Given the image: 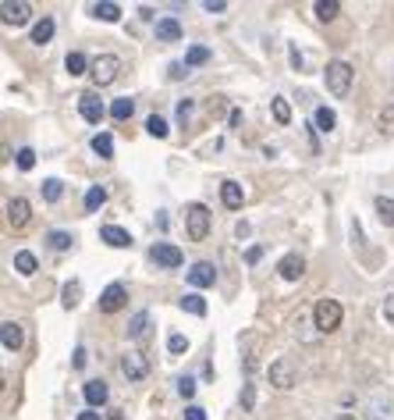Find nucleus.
I'll use <instances>...</instances> for the list:
<instances>
[{"label":"nucleus","mask_w":394,"mask_h":420,"mask_svg":"<svg viewBox=\"0 0 394 420\" xmlns=\"http://www.w3.org/2000/svg\"><path fill=\"white\" fill-rule=\"evenodd\" d=\"M351 79H355V72H351V65H348V61H330V65L323 68V82H327L330 96H337V100H344V96H348Z\"/></svg>","instance_id":"nucleus-1"},{"label":"nucleus","mask_w":394,"mask_h":420,"mask_svg":"<svg viewBox=\"0 0 394 420\" xmlns=\"http://www.w3.org/2000/svg\"><path fill=\"white\" fill-rule=\"evenodd\" d=\"M341 321H344V310H341V303H337V299H316V306H313V324H316V331H320V335L337 331V328H341Z\"/></svg>","instance_id":"nucleus-2"},{"label":"nucleus","mask_w":394,"mask_h":420,"mask_svg":"<svg viewBox=\"0 0 394 420\" xmlns=\"http://www.w3.org/2000/svg\"><path fill=\"white\" fill-rule=\"evenodd\" d=\"M185 232L192 243H203L210 236V210L203 203H188L185 206Z\"/></svg>","instance_id":"nucleus-3"},{"label":"nucleus","mask_w":394,"mask_h":420,"mask_svg":"<svg viewBox=\"0 0 394 420\" xmlns=\"http://www.w3.org/2000/svg\"><path fill=\"white\" fill-rule=\"evenodd\" d=\"M89 75H93V86H96V89L111 86V82L121 75V57H118V54H100V57L93 61Z\"/></svg>","instance_id":"nucleus-4"},{"label":"nucleus","mask_w":394,"mask_h":420,"mask_svg":"<svg viewBox=\"0 0 394 420\" xmlns=\"http://www.w3.org/2000/svg\"><path fill=\"white\" fill-rule=\"evenodd\" d=\"M270 385L281 388V392H291V388L298 385V367H295V360L277 356V360L270 363Z\"/></svg>","instance_id":"nucleus-5"},{"label":"nucleus","mask_w":394,"mask_h":420,"mask_svg":"<svg viewBox=\"0 0 394 420\" xmlns=\"http://www.w3.org/2000/svg\"><path fill=\"white\" fill-rule=\"evenodd\" d=\"M121 374H125L128 381H146V377H150V360H146L139 349H128V353L121 356Z\"/></svg>","instance_id":"nucleus-6"},{"label":"nucleus","mask_w":394,"mask_h":420,"mask_svg":"<svg viewBox=\"0 0 394 420\" xmlns=\"http://www.w3.org/2000/svg\"><path fill=\"white\" fill-rule=\"evenodd\" d=\"M0 15H4V26H26L33 18V4H26V0H4Z\"/></svg>","instance_id":"nucleus-7"},{"label":"nucleus","mask_w":394,"mask_h":420,"mask_svg":"<svg viewBox=\"0 0 394 420\" xmlns=\"http://www.w3.org/2000/svg\"><path fill=\"white\" fill-rule=\"evenodd\" d=\"M125 303H128V289H125L121 282H114V285H107L103 296H100V314H118Z\"/></svg>","instance_id":"nucleus-8"},{"label":"nucleus","mask_w":394,"mask_h":420,"mask_svg":"<svg viewBox=\"0 0 394 420\" xmlns=\"http://www.w3.org/2000/svg\"><path fill=\"white\" fill-rule=\"evenodd\" d=\"M150 257H153L160 267H181V264H185V253H181L174 243H157V246L150 250Z\"/></svg>","instance_id":"nucleus-9"},{"label":"nucleus","mask_w":394,"mask_h":420,"mask_svg":"<svg viewBox=\"0 0 394 420\" xmlns=\"http://www.w3.org/2000/svg\"><path fill=\"white\" fill-rule=\"evenodd\" d=\"M29 218H33V206H29V199H26V196L8 199V225H11V228H26V225H29Z\"/></svg>","instance_id":"nucleus-10"},{"label":"nucleus","mask_w":394,"mask_h":420,"mask_svg":"<svg viewBox=\"0 0 394 420\" xmlns=\"http://www.w3.org/2000/svg\"><path fill=\"white\" fill-rule=\"evenodd\" d=\"M79 114H82L89 125H100L107 111H103V104H100L96 93H82V96H79Z\"/></svg>","instance_id":"nucleus-11"},{"label":"nucleus","mask_w":394,"mask_h":420,"mask_svg":"<svg viewBox=\"0 0 394 420\" xmlns=\"http://www.w3.org/2000/svg\"><path fill=\"white\" fill-rule=\"evenodd\" d=\"M277 275H281L284 282H298V278L305 275V260H302L298 253H284V257L277 260Z\"/></svg>","instance_id":"nucleus-12"},{"label":"nucleus","mask_w":394,"mask_h":420,"mask_svg":"<svg viewBox=\"0 0 394 420\" xmlns=\"http://www.w3.org/2000/svg\"><path fill=\"white\" fill-rule=\"evenodd\" d=\"M0 338H4V349L8 353H18L22 342H26V331H22L18 321H4V324H0Z\"/></svg>","instance_id":"nucleus-13"},{"label":"nucleus","mask_w":394,"mask_h":420,"mask_svg":"<svg viewBox=\"0 0 394 420\" xmlns=\"http://www.w3.org/2000/svg\"><path fill=\"white\" fill-rule=\"evenodd\" d=\"M213 282H217V271H213V264H206V260L192 264V271H188V285H196V289H210Z\"/></svg>","instance_id":"nucleus-14"},{"label":"nucleus","mask_w":394,"mask_h":420,"mask_svg":"<svg viewBox=\"0 0 394 420\" xmlns=\"http://www.w3.org/2000/svg\"><path fill=\"white\" fill-rule=\"evenodd\" d=\"M100 239H103L107 246H114V250H128V246H132V236H128L125 228H118V225H103V228H100Z\"/></svg>","instance_id":"nucleus-15"},{"label":"nucleus","mask_w":394,"mask_h":420,"mask_svg":"<svg viewBox=\"0 0 394 420\" xmlns=\"http://www.w3.org/2000/svg\"><path fill=\"white\" fill-rule=\"evenodd\" d=\"M82 395H86L89 406H103V402L111 399V388H107V381L100 377V381H86V385H82Z\"/></svg>","instance_id":"nucleus-16"},{"label":"nucleus","mask_w":394,"mask_h":420,"mask_svg":"<svg viewBox=\"0 0 394 420\" xmlns=\"http://www.w3.org/2000/svg\"><path fill=\"white\" fill-rule=\"evenodd\" d=\"M157 40L160 43H178L181 40V22L178 18H160L157 22Z\"/></svg>","instance_id":"nucleus-17"},{"label":"nucleus","mask_w":394,"mask_h":420,"mask_svg":"<svg viewBox=\"0 0 394 420\" xmlns=\"http://www.w3.org/2000/svg\"><path fill=\"white\" fill-rule=\"evenodd\" d=\"M220 199H224V206H227V210H242L245 192H242V185H238V182H224V185H220Z\"/></svg>","instance_id":"nucleus-18"},{"label":"nucleus","mask_w":394,"mask_h":420,"mask_svg":"<svg viewBox=\"0 0 394 420\" xmlns=\"http://www.w3.org/2000/svg\"><path fill=\"white\" fill-rule=\"evenodd\" d=\"M50 36H54V18H50V15H43V18L33 26V43H36V47H43V43H50Z\"/></svg>","instance_id":"nucleus-19"},{"label":"nucleus","mask_w":394,"mask_h":420,"mask_svg":"<svg viewBox=\"0 0 394 420\" xmlns=\"http://www.w3.org/2000/svg\"><path fill=\"white\" fill-rule=\"evenodd\" d=\"M64 68H68V75H72V79H79V75H86V72L93 68V65L86 61V54H79V50H72V54L64 57Z\"/></svg>","instance_id":"nucleus-20"},{"label":"nucleus","mask_w":394,"mask_h":420,"mask_svg":"<svg viewBox=\"0 0 394 420\" xmlns=\"http://www.w3.org/2000/svg\"><path fill=\"white\" fill-rule=\"evenodd\" d=\"M376 218H380V225H387V228H394V199L390 196H376Z\"/></svg>","instance_id":"nucleus-21"},{"label":"nucleus","mask_w":394,"mask_h":420,"mask_svg":"<svg viewBox=\"0 0 394 420\" xmlns=\"http://www.w3.org/2000/svg\"><path fill=\"white\" fill-rule=\"evenodd\" d=\"M313 121H316V132H334V128H337V114H334L330 107H316Z\"/></svg>","instance_id":"nucleus-22"},{"label":"nucleus","mask_w":394,"mask_h":420,"mask_svg":"<svg viewBox=\"0 0 394 420\" xmlns=\"http://www.w3.org/2000/svg\"><path fill=\"white\" fill-rule=\"evenodd\" d=\"M36 267H40V264H36V257H33L29 250H18V253H15V271H18V275L33 278V275H36Z\"/></svg>","instance_id":"nucleus-23"},{"label":"nucleus","mask_w":394,"mask_h":420,"mask_svg":"<svg viewBox=\"0 0 394 420\" xmlns=\"http://www.w3.org/2000/svg\"><path fill=\"white\" fill-rule=\"evenodd\" d=\"M376 132L380 136H394V100L383 104V111L376 114Z\"/></svg>","instance_id":"nucleus-24"},{"label":"nucleus","mask_w":394,"mask_h":420,"mask_svg":"<svg viewBox=\"0 0 394 420\" xmlns=\"http://www.w3.org/2000/svg\"><path fill=\"white\" fill-rule=\"evenodd\" d=\"M313 11H316V18H320V22H330V18H337L341 4H337V0H316Z\"/></svg>","instance_id":"nucleus-25"},{"label":"nucleus","mask_w":394,"mask_h":420,"mask_svg":"<svg viewBox=\"0 0 394 420\" xmlns=\"http://www.w3.org/2000/svg\"><path fill=\"white\" fill-rule=\"evenodd\" d=\"M132 111H135V100H128V96H121V100L111 104V118H114V121H128Z\"/></svg>","instance_id":"nucleus-26"},{"label":"nucleus","mask_w":394,"mask_h":420,"mask_svg":"<svg viewBox=\"0 0 394 420\" xmlns=\"http://www.w3.org/2000/svg\"><path fill=\"white\" fill-rule=\"evenodd\" d=\"M181 310H188L196 317H206V299L199 292H188V296H181Z\"/></svg>","instance_id":"nucleus-27"},{"label":"nucleus","mask_w":394,"mask_h":420,"mask_svg":"<svg viewBox=\"0 0 394 420\" xmlns=\"http://www.w3.org/2000/svg\"><path fill=\"white\" fill-rule=\"evenodd\" d=\"M93 15H96L100 22H118V18H121V8L111 4V0H103V4H93Z\"/></svg>","instance_id":"nucleus-28"},{"label":"nucleus","mask_w":394,"mask_h":420,"mask_svg":"<svg viewBox=\"0 0 394 420\" xmlns=\"http://www.w3.org/2000/svg\"><path fill=\"white\" fill-rule=\"evenodd\" d=\"M103 203H107V189H103V185H93V189L86 192V210H89V214H96Z\"/></svg>","instance_id":"nucleus-29"},{"label":"nucleus","mask_w":394,"mask_h":420,"mask_svg":"<svg viewBox=\"0 0 394 420\" xmlns=\"http://www.w3.org/2000/svg\"><path fill=\"white\" fill-rule=\"evenodd\" d=\"M93 150H96L103 160H111V157H114V139H111L107 132H96V136H93Z\"/></svg>","instance_id":"nucleus-30"},{"label":"nucleus","mask_w":394,"mask_h":420,"mask_svg":"<svg viewBox=\"0 0 394 420\" xmlns=\"http://www.w3.org/2000/svg\"><path fill=\"white\" fill-rule=\"evenodd\" d=\"M47 243H50V250H57V253H64V250H72V243H75V236H72V232H47Z\"/></svg>","instance_id":"nucleus-31"},{"label":"nucleus","mask_w":394,"mask_h":420,"mask_svg":"<svg viewBox=\"0 0 394 420\" xmlns=\"http://www.w3.org/2000/svg\"><path fill=\"white\" fill-rule=\"evenodd\" d=\"M79 299H82V282H68V285L61 289V303L72 310V306H79Z\"/></svg>","instance_id":"nucleus-32"},{"label":"nucleus","mask_w":394,"mask_h":420,"mask_svg":"<svg viewBox=\"0 0 394 420\" xmlns=\"http://www.w3.org/2000/svg\"><path fill=\"white\" fill-rule=\"evenodd\" d=\"M146 328H150V314H146V310H139V314L128 321V338H142V335H146Z\"/></svg>","instance_id":"nucleus-33"},{"label":"nucleus","mask_w":394,"mask_h":420,"mask_svg":"<svg viewBox=\"0 0 394 420\" xmlns=\"http://www.w3.org/2000/svg\"><path fill=\"white\" fill-rule=\"evenodd\" d=\"M146 132H150L153 139H167L171 128H167V121H164L160 114H150V118H146Z\"/></svg>","instance_id":"nucleus-34"},{"label":"nucleus","mask_w":394,"mask_h":420,"mask_svg":"<svg viewBox=\"0 0 394 420\" xmlns=\"http://www.w3.org/2000/svg\"><path fill=\"white\" fill-rule=\"evenodd\" d=\"M206 61H210V50H206V47H188L185 68H196V65H206Z\"/></svg>","instance_id":"nucleus-35"},{"label":"nucleus","mask_w":394,"mask_h":420,"mask_svg":"<svg viewBox=\"0 0 394 420\" xmlns=\"http://www.w3.org/2000/svg\"><path fill=\"white\" fill-rule=\"evenodd\" d=\"M40 189H43V199H47V203H57V199H61V192H64V185H61L57 178H47Z\"/></svg>","instance_id":"nucleus-36"},{"label":"nucleus","mask_w":394,"mask_h":420,"mask_svg":"<svg viewBox=\"0 0 394 420\" xmlns=\"http://www.w3.org/2000/svg\"><path fill=\"white\" fill-rule=\"evenodd\" d=\"M274 118H277V125H288L291 121V107H288L284 96H274Z\"/></svg>","instance_id":"nucleus-37"},{"label":"nucleus","mask_w":394,"mask_h":420,"mask_svg":"<svg viewBox=\"0 0 394 420\" xmlns=\"http://www.w3.org/2000/svg\"><path fill=\"white\" fill-rule=\"evenodd\" d=\"M15 160H18V167H22V171H33V167H36V150L22 146V150L15 153Z\"/></svg>","instance_id":"nucleus-38"},{"label":"nucleus","mask_w":394,"mask_h":420,"mask_svg":"<svg viewBox=\"0 0 394 420\" xmlns=\"http://www.w3.org/2000/svg\"><path fill=\"white\" fill-rule=\"evenodd\" d=\"M167 349H171L174 356H181V353L188 349V338H185V335H171V338H167Z\"/></svg>","instance_id":"nucleus-39"},{"label":"nucleus","mask_w":394,"mask_h":420,"mask_svg":"<svg viewBox=\"0 0 394 420\" xmlns=\"http://www.w3.org/2000/svg\"><path fill=\"white\" fill-rule=\"evenodd\" d=\"M380 314H383V321L394 328V292H390V296H383V303H380Z\"/></svg>","instance_id":"nucleus-40"},{"label":"nucleus","mask_w":394,"mask_h":420,"mask_svg":"<svg viewBox=\"0 0 394 420\" xmlns=\"http://www.w3.org/2000/svg\"><path fill=\"white\" fill-rule=\"evenodd\" d=\"M178 395L181 399H192L196 395V381L192 377H178Z\"/></svg>","instance_id":"nucleus-41"},{"label":"nucleus","mask_w":394,"mask_h":420,"mask_svg":"<svg viewBox=\"0 0 394 420\" xmlns=\"http://www.w3.org/2000/svg\"><path fill=\"white\" fill-rule=\"evenodd\" d=\"M256 406V385H245L242 388V409H252Z\"/></svg>","instance_id":"nucleus-42"},{"label":"nucleus","mask_w":394,"mask_h":420,"mask_svg":"<svg viewBox=\"0 0 394 420\" xmlns=\"http://www.w3.org/2000/svg\"><path fill=\"white\" fill-rule=\"evenodd\" d=\"M259 257H263V246H249L245 250V264H259Z\"/></svg>","instance_id":"nucleus-43"},{"label":"nucleus","mask_w":394,"mask_h":420,"mask_svg":"<svg viewBox=\"0 0 394 420\" xmlns=\"http://www.w3.org/2000/svg\"><path fill=\"white\" fill-rule=\"evenodd\" d=\"M185 420H206V409L203 406H188L185 409Z\"/></svg>","instance_id":"nucleus-44"},{"label":"nucleus","mask_w":394,"mask_h":420,"mask_svg":"<svg viewBox=\"0 0 394 420\" xmlns=\"http://www.w3.org/2000/svg\"><path fill=\"white\" fill-rule=\"evenodd\" d=\"M188 114H192V100H178V118L185 121Z\"/></svg>","instance_id":"nucleus-45"},{"label":"nucleus","mask_w":394,"mask_h":420,"mask_svg":"<svg viewBox=\"0 0 394 420\" xmlns=\"http://www.w3.org/2000/svg\"><path fill=\"white\" fill-rule=\"evenodd\" d=\"M203 8H206V11H224L227 4H224V0H206V4H203Z\"/></svg>","instance_id":"nucleus-46"},{"label":"nucleus","mask_w":394,"mask_h":420,"mask_svg":"<svg viewBox=\"0 0 394 420\" xmlns=\"http://www.w3.org/2000/svg\"><path fill=\"white\" fill-rule=\"evenodd\" d=\"M185 75H188L185 65H171V79H185Z\"/></svg>","instance_id":"nucleus-47"},{"label":"nucleus","mask_w":394,"mask_h":420,"mask_svg":"<svg viewBox=\"0 0 394 420\" xmlns=\"http://www.w3.org/2000/svg\"><path fill=\"white\" fill-rule=\"evenodd\" d=\"M235 236H238V239H245V236H249V225H245V221H238V225H235Z\"/></svg>","instance_id":"nucleus-48"},{"label":"nucleus","mask_w":394,"mask_h":420,"mask_svg":"<svg viewBox=\"0 0 394 420\" xmlns=\"http://www.w3.org/2000/svg\"><path fill=\"white\" fill-rule=\"evenodd\" d=\"M291 65H295V68H298V72H302V54H298V50H295V47H291Z\"/></svg>","instance_id":"nucleus-49"},{"label":"nucleus","mask_w":394,"mask_h":420,"mask_svg":"<svg viewBox=\"0 0 394 420\" xmlns=\"http://www.w3.org/2000/svg\"><path fill=\"white\" fill-rule=\"evenodd\" d=\"M227 121H231V128H238V125H242V111H231V118H227Z\"/></svg>","instance_id":"nucleus-50"},{"label":"nucleus","mask_w":394,"mask_h":420,"mask_svg":"<svg viewBox=\"0 0 394 420\" xmlns=\"http://www.w3.org/2000/svg\"><path fill=\"white\" fill-rule=\"evenodd\" d=\"M75 367H86V349H75Z\"/></svg>","instance_id":"nucleus-51"},{"label":"nucleus","mask_w":394,"mask_h":420,"mask_svg":"<svg viewBox=\"0 0 394 420\" xmlns=\"http://www.w3.org/2000/svg\"><path fill=\"white\" fill-rule=\"evenodd\" d=\"M79 420H100V413H93V409H89V413H79Z\"/></svg>","instance_id":"nucleus-52"},{"label":"nucleus","mask_w":394,"mask_h":420,"mask_svg":"<svg viewBox=\"0 0 394 420\" xmlns=\"http://www.w3.org/2000/svg\"><path fill=\"white\" fill-rule=\"evenodd\" d=\"M334 420H359V416H355V413H337Z\"/></svg>","instance_id":"nucleus-53"}]
</instances>
